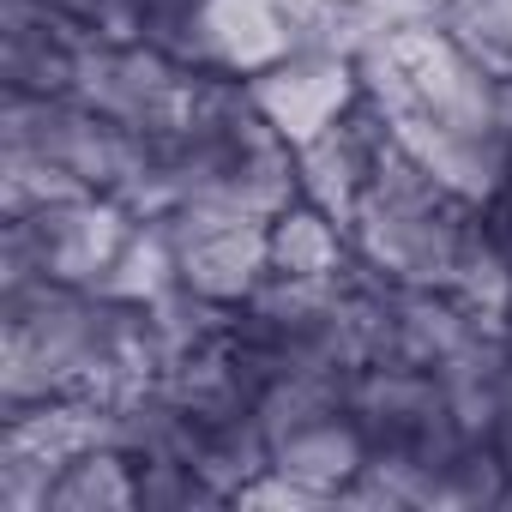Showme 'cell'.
Segmentation results:
<instances>
[{"mask_svg": "<svg viewBox=\"0 0 512 512\" xmlns=\"http://www.w3.org/2000/svg\"><path fill=\"white\" fill-rule=\"evenodd\" d=\"M247 91L290 145H308L362 103V73H356V55H332V49L302 43V49H290L272 67L253 73Z\"/></svg>", "mask_w": 512, "mask_h": 512, "instance_id": "1", "label": "cell"}, {"mask_svg": "<svg viewBox=\"0 0 512 512\" xmlns=\"http://www.w3.org/2000/svg\"><path fill=\"white\" fill-rule=\"evenodd\" d=\"M434 25L470 67H482L494 85H512V0H440Z\"/></svg>", "mask_w": 512, "mask_h": 512, "instance_id": "2", "label": "cell"}, {"mask_svg": "<svg viewBox=\"0 0 512 512\" xmlns=\"http://www.w3.org/2000/svg\"><path fill=\"white\" fill-rule=\"evenodd\" d=\"M482 223H488V241H494L500 266H506V278H512V169H506V181L482 199Z\"/></svg>", "mask_w": 512, "mask_h": 512, "instance_id": "3", "label": "cell"}, {"mask_svg": "<svg viewBox=\"0 0 512 512\" xmlns=\"http://www.w3.org/2000/svg\"><path fill=\"white\" fill-rule=\"evenodd\" d=\"M500 344L512 350V290H506V302H500Z\"/></svg>", "mask_w": 512, "mask_h": 512, "instance_id": "4", "label": "cell"}]
</instances>
